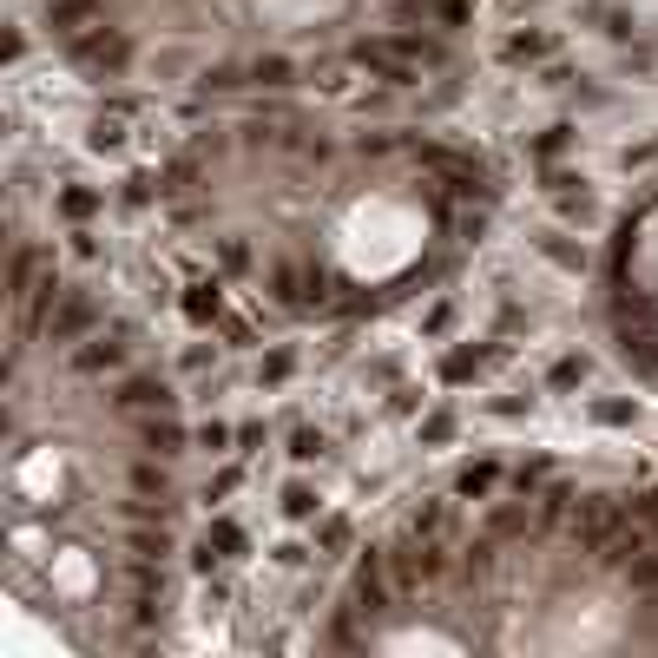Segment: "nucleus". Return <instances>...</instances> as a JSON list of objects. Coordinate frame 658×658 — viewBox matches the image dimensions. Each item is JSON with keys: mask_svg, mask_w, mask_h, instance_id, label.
I'll return each instance as SVG.
<instances>
[{"mask_svg": "<svg viewBox=\"0 0 658 658\" xmlns=\"http://www.w3.org/2000/svg\"><path fill=\"white\" fill-rule=\"evenodd\" d=\"M283 507H290V514L303 520V514H310V507H316V501H310V487H290V494H283Z\"/></svg>", "mask_w": 658, "mask_h": 658, "instance_id": "a211bd4d", "label": "nucleus"}, {"mask_svg": "<svg viewBox=\"0 0 658 658\" xmlns=\"http://www.w3.org/2000/svg\"><path fill=\"white\" fill-rule=\"evenodd\" d=\"M533 53H540V40H533V33H520V40H507V60H533Z\"/></svg>", "mask_w": 658, "mask_h": 658, "instance_id": "6ab92c4d", "label": "nucleus"}, {"mask_svg": "<svg viewBox=\"0 0 658 658\" xmlns=\"http://www.w3.org/2000/svg\"><path fill=\"white\" fill-rule=\"evenodd\" d=\"M79 376H106V369H119V343H106V336H93V343L73 356Z\"/></svg>", "mask_w": 658, "mask_h": 658, "instance_id": "9d476101", "label": "nucleus"}, {"mask_svg": "<svg viewBox=\"0 0 658 658\" xmlns=\"http://www.w3.org/2000/svg\"><path fill=\"white\" fill-rule=\"evenodd\" d=\"M132 494H139V501H158V507H172V474L158 468V455L132 468Z\"/></svg>", "mask_w": 658, "mask_h": 658, "instance_id": "1a4fd4ad", "label": "nucleus"}, {"mask_svg": "<svg viewBox=\"0 0 658 658\" xmlns=\"http://www.w3.org/2000/svg\"><path fill=\"white\" fill-rule=\"evenodd\" d=\"M573 382H586V356H566L560 369H553V389H573Z\"/></svg>", "mask_w": 658, "mask_h": 658, "instance_id": "dca6fc26", "label": "nucleus"}, {"mask_svg": "<svg viewBox=\"0 0 658 658\" xmlns=\"http://www.w3.org/2000/svg\"><path fill=\"white\" fill-rule=\"evenodd\" d=\"M204 547H218V553H244V533H237L231 520H211V533H204Z\"/></svg>", "mask_w": 658, "mask_h": 658, "instance_id": "ddd939ff", "label": "nucleus"}, {"mask_svg": "<svg viewBox=\"0 0 658 658\" xmlns=\"http://www.w3.org/2000/svg\"><path fill=\"white\" fill-rule=\"evenodd\" d=\"M270 290H277V303H290V310H310L323 283H316L310 270H290V264H277V270H270Z\"/></svg>", "mask_w": 658, "mask_h": 658, "instance_id": "0eeeda50", "label": "nucleus"}, {"mask_svg": "<svg viewBox=\"0 0 658 658\" xmlns=\"http://www.w3.org/2000/svg\"><path fill=\"white\" fill-rule=\"evenodd\" d=\"M185 310H191V316H198V323H204V316H218V283H191V297H185Z\"/></svg>", "mask_w": 658, "mask_h": 658, "instance_id": "4468645a", "label": "nucleus"}, {"mask_svg": "<svg viewBox=\"0 0 658 658\" xmlns=\"http://www.w3.org/2000/svg\"><path fill=\"white\" fill-rule=\"evenodd\" d=\"M66 53H73L86 73H119V66L132 60L126 33H112V27H93V33H79V40H66Z\"/></svg>", "mask_w": 658, "mask_h": 658, "instance_id": "7ed1b4c3", "label": "nucleus"}, {"mask_svg": "<svg viewBox=\"0 0 658 658\" xmlns=\"http://www.w3.org/2000/svg\"><path fill=\"white\" fill-rule=\"evenodd\" d=\"M251 79H257V86H290V60H277V53H270V60L251 66Z\"/></svg>", "mask_w": 658, "mask_h": 658, "instance_id": "2eb2a0df", "label": "nucleus"}, {"mask_svg": "<svg viewBox=\"0 0 658 658\" xmlns=\"http://www.w3.org/2000/svg\"><path fill=\"white\" fill-rule=\"evenodd\" d=\"M47 14H53V33H60V40H79V33L106 27V20H99V0H47Z\"/></svg>", "mask_w": 658, "mask_h": 658, "instance_id": "39448f33", "label": "nucleus"}, {"mask_svg": "<svg viewBox=\"0 0 658 658\" xmlns=\"http://www.w3.org/2000/svg\"><path fill=\"white\" fill-rule=\"evenodd\" d=\"M533 527V507H494V514H487V533H494V540H514V533H527Z\"/></svg>", "mask_w": 658, "mask_h": 658, "instance_id": "9b49d317", "label": "nucleus"}, {"mask_svg": "<svg viewBox=\"0 0 658 658\" xmlns=\"http://www.w3.org/2000/svg\"><path fill=\"white\" fill-rule=\"evenodd\" d=\"M645 514H652V520H658V494H645Z\"/></svg>", "mask_w": 658, "mask_h": 658, "instance_id": "412c9836", "label": "nucleus"}, {"mask_svg": "<svg viewBox=\"0 0 658 658\" xmlns=\"http://www.w3.org/2000/svg\"><path fill=\"white\" fill-rule=\"evenodd\" d=\"M145 455H158V461H172V455H185V428L172 422V408H165V415H145Z\"/></svg>", "mask_w": 658, "mask_h": 658, "instance_id": "6e6552de", "label": "nucleus"}, {"mask_svg": "<svg viewBox=\"0 0 658 658\" xmlns=\"http://www.w3.org/2000/svg\"><path fill=\"white\" fill-rule=\"evenodd\" d=\"M86 323H93V303L79 297V290H66V297L47 310V343H79Z\"/></svg>", "mask_w": 658, "mask_h": 658, "instance_id": "20e7f679", "label": "nucleus"}, {"mask_svg": "<svg viewBox=\"0 0 658 658\" xmlns=\"http://www.w3.org/2000/svg\"><path fill=\"white\" fill-rule=\"evenodd\" d=\"M382 566H389V586H395V599H415L422 586H435L441 573H448V547H441L435 533H422V527H408L395 547H382Z\"/></svg>", "mask_w": 658, "mask_h": 658, "instance_id": "f257e3e1", "label": "nucleus"}, {"mask_svg": "<svg viewBox=\"0 0 658 658\" xmlns=\"http://www.w3.org/2000/svg\"><path fill=\"white\" fill-rule=\"evenodd\" d=\"M316 448H323V441H316V435H310V428H303V435H297V441H290V455H297V461H310V455H316Z\"/></svg>", "mask_w": 658, "mask_h": 658, "instance_id": "aec40b11", "label": "nucleus"}, {"mask_svg": "<svg viewBox=\"0 0 658 658\" xmlns=\"http://www.w3.org/2000/svg\"><path fill=\"white\" fill-rule=\"evenodd\" d=\"M487 487H494V461H474V468L461 474V501H481Z\"/></svg>", "mask_w": 658, "mask_h": 658, "instance_id": "f8f14e48", "label": "nucleus"}, {"mask_svg": "<svg viewBox=\"0 0 658 658\" xmlns=\"http://www.w3.org/2000/svg\"><path fill=\"white\" fill-rule=\"evenodd\" d=\"M119 408H126V415H165V408H172V389L152 382V376H132L126 389H119Z\"/></svg>", "mask_w": 658, "mask_h": 658, "instance_id": "423d86ee", "label": "nucleus"}, {"mask_svg": "<svg viewBox=\"0 0 658 658\" xmlns=\"http://www.w3.org/2000/svg\"><path fill=\"white\" fill-rule=\"evenodd\" d=\"M60 204H66V218H86V211H93V204H99V198H93V191H66V198H60Z\"/></svg>", "mask_w": 658, "mask_h": 658, "instance_id": "f3484780", "label": "nucleus"}, {"mask_svg": "<svg viewBox=\"0 0 658 658\" xmlns=\"http://www.w3.org/2000/svg\"><path fill=\"white\" fill-rule=\"evenodd\" d=\"M356 66L402 86V79H422V66H435V47H422V40H362Z\"/></svg>", "mask_w": 658, "mask_h": 658, "instance_id": "f03ea898", "label": "nucleus"}]
</instances>
